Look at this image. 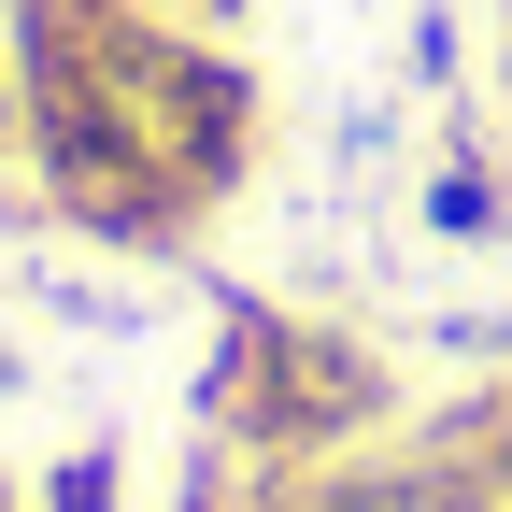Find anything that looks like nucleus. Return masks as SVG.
Returning <instances> with one entry per match:
<instances>
[{"label":"nucleus","mask_w":512,"mask_h":512,"mask_svg":"<svg viewBox=\"0 0 512 512\" xmlns=\"http://www.w3.org/2000/svg\"><path fill=\"white\" fill-rule=\"evenodd\" d=\"M185 413H200L256 484L271 470H342V456H370V441L413 427L399 370H384L356 328L285 313L256 285H214V356H200V384H185Z\"/></svg>","instance_id":"obj_1"},{"label":"nucleus","mask_w":512,"mask_h":512,"mask_svg":"<svg viewBox=\"0 0 512 512\" xmlns=\"http://www.w3.org/2000/svg\"><path fill=\"white\" fill-rule=\"evenodd\" d=\"M43 313H57V328H100V342H128V328H143V285H43Z\"/></svg>","instance_id":"obj_5"},{"label":"nucleus","mask_w":512,"mask_h":512,"mask_svg":"<svg viewBox=\"0 0 512 512\" xmlns=\"http://www.w3.org/2000/svg\"><path fill=\"white\" fill-rule=\"evenodd\" d=\"M29 512H128V456L114 441H72V456L29 484Z\"/></svg>","instance_id":"obj_4"},{"label":"nucleus","mask_w":512,"mask_h":512,"mask_svg":"<svg viewBox=\"0 0 512 512\" xmlns=\"http://www.w3.org/2000/svg\"><path fill=\"white\" fill-rule=\"evenodd\" d=\"M143 15H185V29H228V43H242V15H256V0H143Z\"/></svg>","instance_id":"obj_7"},{"label":"nucleus","mask_w":512,"mask_h":512,"mask_svg":"<svg viewBox=\"0 0 512 512\" xmlns=\"http://www.w3.org/2000/svg\"><path fill=\"white\" fill-rule=\"evenodd\" d=\"M456 72H470V15H456V0H413V29H399V86L456 100Z\"/></svg>","instance_id":"obj_3"},{"label":"nucleus","mask_w":512,"mask_h":512,"mask_svg":"<svg viewBox=\"0 0 512 512\" xmlns=\"http://www.w3.org/2000/svg\"><path fill=\"white\" fill-rule=\"evenodd\" d=\"M0 157H29V57H15V29H0Z\"/></svg>","instance_id":"obj_6"},{"label":"nucleus","mask_w":512,"mask_h":512,"mask_svg":"<svg viewBox=\"0 0 512 512\" xmlns=\"http://www.w3.org/2000/svg\"><path fill=\"white\" fill-rule=\"evenodd\" d=\"M413 214H427V242H512V185H498V157L441 143V157L413 171Z\"/></svg>","instance_id":"obj_2"},{"label":"nucleus","mask_w":512,"mask_h":512,"mask_svg":"<svg viewBox=\"0 0 512 512\" xmlns=\"http://www.w3.org/2000/svg\"><path fill=\"white\" fill-rule=\"evenodd\" d=\"M0 399H29V342L15 328H0Z\"/></svg>","instance_id":"obj_8"}]
</instances>
